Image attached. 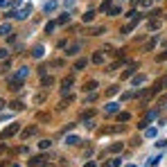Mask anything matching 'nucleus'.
<instances>
[{"label":"nucleus","mask_w":167,"mask_h":167,"mask_svg":"<svg viewBox=\"0 0 167 167\" xmlns=\"http://www.w3.org/2000/svg\"><path fill=\"white\" fill-rule=\"evenodd\" d=\"M16 133H20V124H9V127H7L5 131L0 133V138H2V140H7V138L16 136Z\"/></svg>","instance_id":"obj_1"},{"label":"nucleus","mask_w":167,"mask_h":167,"mask_svg":"<svg viewBox=\"0 0 167 167\" xmlns=\"http://www.w3.org/2000/svg\"><path fill=\"white\" fill-rule=\"evenodd\" d=\"M36 133H39V127H36V124H30V127H25L23 131H20V138L27 140V138H34Z\"/></svg>","instance_id":"obj_2"},{"label":"nucleus","mask_w":167,"mask_h":167,"mask_svg":"<svg viewBox=\"0 0 167 167\" xmlns=\"http://www.w3.org/2000/svg\"><path fill=\"white\" fill-rule=\"evenodd\" d=\"M72 84H75V77H72V75H70V77H66V79L61 81V93H68Z\"/></svg>","instance_id":"obj_3"},{"label":"nucleus","mask_w":167,"mask_h":167,"mask_svg":"<svg viewBox=\"0 0 167 167\" xmlns=\"http://www.w3.org/2000/svg\"><path fill=\"white\" fill-rule=\"evenodd\" d=\"M27 75H30V68H27V66H23V68H18V72H16V75H14V79L23 81V79H25Z\"/></svg>","instance_id":"obj_4"},{"label":"nucleus","mask_w":167,"mask_h":167,"mask_svg":"<svg viewBox=\"0 0 167 167\" xmlns=\"http://www.w3.org/2000/svg\"><path fill=\"white\" fill-rule=\"evenodd\" d=\"M30 14H32V7L27 5V7H23V9H18V11H16L14 16H16V18H20V20H23V18H27Z\"/></svg>","instance_id":"obj_5"},{"label":"nucleus","mask_w":167,"mask_h":167,"mask_svg":"<svg viewBox=\"0 0 167 167\" xmlns=\"http://www.w3.org/2000/svg\"><path fill=\"white\" fill-rule=\"evenodd\" d=\"M45 160H48L45 156H34L30 160V167H41V165H45Z\"/></svg>","instance_id":"obj_6"},{"label":"nucleus","mask_w":167,"mask_h":167,"mask_svg":"<svg viewBox=\"0 0 167 167\" xmlns=\"http://www.w3.org/2000/svg\"><path fill=\"white\" fill-rule=\"evenodd\" d=\"M54 9H56V0H48L45 5H43V11H45V14H52Z\"/></svg>","instance_id":"obj_7"},{"label":"nucleus","mask_w":167,"mask_h":167,"mask_svg":"<svg viewBox=\"0 0 167 167\" xmlns=\"http://www.w3.org/2000/svg\"><path fill=\"white\" fill-rule=\"evenodd\" d=\"M43 54H45V48H43V45H36L34 50H32V56H34V59H41Z\"/></svg>","instance_id":"obj_8"},{"label":"nucleus","mask_w":167,"mask_h":167,"mask_svg":"<svg viewBox=\"0 0 167 167\" xmlns=\"http://www.w3.org/2000/svg\"><path fill=\"white\" fill-rule=\"evenodd\" d=\"M54 84V77L50 75H41V86H52Z\"/></svg>","instance_id":"obj_9"},{"label":"nucleus","mask_w":167,"mask_h":167,"mask_svg":"<svg viewBox=\"0 0 167 167\" xmlns=\"http://www.w3.org/2000/svg\"><path fill=\"white\" fill-rule=\"evenodd\" d=\"M77 52H79V43H72V45H68V50H66V54L68 56H75Z\"/></svg>","instance_id":"obj_10"},{"label":"nucleus","mask_w":167,"mask_h":167,"mask_svg":"<svg viewBox=\"0 0 167 167\" xmlns=\"http://www.w3.org/2000/svg\"><path fill=\"white\" fill-rule=\"evenodd\" d=\"M117 108H120L117 102H108V104H106V113H117Z\"/></svg>","instance_id":"obj_11"},{"label":"nucleus","mask_w":167,"mask_h":167,"mask_svg":"<svg viewBox=\"0 0 167 167\" xmlns=\"http://www.w3.org/2000/svg\"><path fill=\"white\" fill-rule=\"evenodd\" d=\"M9 106H11V111H20V108H23V102H20V99H14Z\"/></svg>","instance_id":"obj_12"},{"label":"nucleus","mask_w":167,"mask_h":167,"mask_svg":"<svg viewBox=\"0 0 167 167\" xmlns=\"http://www.w3.org/2000/svg\"><path fill=\"white\" fill-rule=\"evenodd\" d=\"M68 20H70V18H68V14H61L59 18H56V25H66Z\"/></svg>","instance_id":"obj_13"},{"label":"nucleus","mask_w":167,"mask_h":167,"mask_svg":"<svg viewBox=\"0 0 167 167\" xmlns=\"http://www.w3.org/2000/svg\"><path fill=\"white\" fill-rule=\"evenodd\" d=\"M9 32H11V25H9V23H5V25H0V34H9Z\"/></svg>","instance_id":"obj_14"},{"label":"nucleus","mask_w":167,"mask_h":167,"mask_svg":"<svg viewBox=\"0 0 167 167\" xmlns=\"http://www.w3.org/2000/svg\"><path fill=\"white\" fill-rule=\"evenodd\" d=\"M66 142H68V145H79L81 140H79L77 136H68V138H66Z\"/></svg>","instance_id":"obj_15"},{"label":"nucleus","mask_w":167,"mask_h":167,"mask_svg":"<svg viewBox=\"0 0 167 167\" xmlns=\"http://www.w3.org/2000/svg\"><path fill=\"white\" fill-rule=\"evenodd\" d=\"M149 32H151V30H158V27H160V20H149Z\"/></svg>","instance_id":"obj_16"},{"label":"nucleus","mask_w":167,"mask_h":167,"mask_svg":"<svg viewBox=\"0 0 167 167\" xmlns=\"http://www.w3.org/2000/svg\"><path fill=\"white\" fill-rule=\"evenodd\" d=\"M84 68H86V59H79L75 63V70H84Z\"/></svg>","instance_id":"obj_17"},{"label":"nucleus","mask_w":167,"mask_h":167,"mask_svg":"<svg viewBox=\"0 0 167 167\" xmlns=\"http://www.w3.org/2000/svg\"><path fill=\"white\" fill-rule=\"evenodd\" d=\"M145 79H147L145 75H138L136 79H133V86H140V84H145Z\"/></svg>","instance_id":"obj_18"},{"label":"nucleus","mask_w":167,"mask_h":167,"mask_svg":"<svg viewBox=\"0 0 167 167\" xmlns=\"http://www.w3.org/2000/svg\"><path fill=\"white\" fill-rule=\"evenodd\" d=\"M93 18H95V11H86V14H84V23H91Z\"/></svg>","instance_id":"obj_19"},{"label":"nucleus","mask_w":167,"mask_h":167,"mask_svg":"<svg viewBox=\"0 0 167 167\" xmlns=\"http://www.w3.org/2000/svg\"><path fill=\"white\" fill-rule=\"evenodd\" d=\"M36 120H39V122H48V120H50V115H48V113H39Z\"/></svg>","instance_id":"obj_20"},{"label":"nucleus","mask_w":167,"mask_h":167,"mask_svg":"<svg viewBox=\"0 0 167 167\" xmlns=\"http://www.w3.org/2000/svg\"><path fill=\"white\" fill-rule=\"evenodd\" d=\"M145 136H147V138H156V129H145Z\"/></svg>","instance_id":"obj_21"},{"label":"nucleus","mask_w":167,"mask_h":167,"mask_svg":"<svg viewBox=\"0 0 167 167\" xmlns=\"http://www.w3.org/2000/svg\"><path fill=\"white\" fill-rule=\"evenodd\" d=\"M54 27H56V23H48V25H45V32H48V34H52V32H54Z\"/></svg>","instance_id":"obj_22"},{"label":"nucleus","mask_w":167,"mask_h":167,"mask_svg":"<svg viewBox=\"0 0 167 167\" xmlns=\"http://www.w3.org/2000/svg\"><path fill=\"white\" fill-rule=\"evenodd\" d=\"M160 160V156H154V158H149L147 160V167H151V165H156V163Z\"/></svg>","instance_id":"obj_23"},{"label":"nucleus","mask_w":167,"mask_h":167,"mask_svg":"<svg viewBox=\"0 0 167 167\" xmlns=\"http://www.w3.org/2000/svg\"><path fill=\"white\" fill-rule=\"evenodd\" d=\"M39 147H41V149H50V140H41Z\"/></svg>","instance_id":"obj_24"},{"label":"nucleus","mask_w":167,"mask_h":167,"mask_svg":"<svg viewBox=\"0 0 167 167\" xmlns=\"http://www.w3.org/2000/svg\"><path fill=\"white\" fill-rule=\"evenodd\" d=\"M7 70H9V61H7V63H2V66H0V75H5Z\"/></svg>","instance_id":"obj_25"},{"label":"nucleus","mask_w":167,"mask_h":167,"mask_svg":"<svg viewBox=\"0 0 167 167\" xmlns=\"http://www.w3.org/2000/svg\"><path fill=\"white\" fill-rule=\"evenodd\" d=\"M117 120H120V122H127V120H129V113H120V115H117Z\"/></svg>","instance_id":"obj_26"},{"label":"nucleus","mask_w":167,"mask_h":167,"mask_svg":"<svg viewBox=\"0 0 167 167\" xmlns=\"http://www.w3.org/2000/svg\"><path fill=\"white\" fill-rule=\"evenodd\" d=\"M117 91H120V88H117V86H111V88H108V91H106V95H115Z\"/></svg>","instance_id":"obj_27"},{"label":"nucleus","mask_w":167,"mask_h":167,"mask_svg":"<svg viewBox=\"0 0 167 167\" xmlns=\"http://www.w3.org/2000/svg\"><path fill=\"white\" fill-rule=\"evenodd\" d=\"M108 7H111V0H104V2H102V11H106Z\"/></svg>","instance_id":"obj_28"},{"label":"nucleus","mask_w":167,"mask_h":167,"mask_svg":"<svg viewBox=\"0 0 167 167\" xmlns=\"http://www.w3.org/2000/svg\"><path fill=\"white\" fill-rule=\"evenodd\" d=\"M93 88H95V81H88L86 86H84V91H93Z\"/></svg>","instance_id":"obj_29"},{"label":"nucleus","mask_w":167,"mask_h":167,"mask_svg":"<svg viewBox=\"0 0 167 167\" xmlns=\"http://www.w3.org/2000/svg\"><path fill=\"white\" fill-rule=\"evenodd\" d=\"M93 61H95V63H102V61H104V56H102V54H95V56H93Z\"/></svg>","instance_id":"obj_30"},{"label":"nucleus","mask_w":167,"mask_h":167,"mask_svg":"<svg viewBox=\"0 0 167 167\" xmlns=\"http://www.w3.org/2000/svg\"><path fill=\"white\" fill-rule=\"evenodd\" d=\"M111 165H113V167H120V165H122V158H115V160H111Z\"/></svg>","instance_id":"obj_31"},{"label":"nucleus","mask_w":167,"mask_h":167,"mask_svg":"<svg viewBox=\"0 0 167 167\" xmlns=\"http://www.w3.org/2000/svg\"><path fill=\"white\" fill-rule=\"evenodd\" d=\"M156 59H158V61H165V59H167V52H160V54H158Z\"/></svg>","instance_id":"obj_32"},{"label":"nucleus","mask_w":167,"mask_h":167,"mask_svg":"<svg viewBox=\"0 0 167 167\" xmlns=\"http://www.w3.org/2000/svg\"><path fill=\"white\" fill-rule=\"evenodd\" d=\"M151 5V0H140V7H149Z\"/></svg>","instance_id":"obj_33"},{"label":"nucleus","mask_w":167,"mask_h":167,"mask_svg":"<svg viewBox=\"0 0 167 167\" xmlns=\"http://www.w3.org/2000/svg\"><path fill=\"white\" fill-rule=\"evenodd\" d=\"M5 56H7V50L2 48V50H0V59H5Z\"/></svg>","instance_id":"obj_34"},{"label":"nucleus","mask_w":167,"mask_h":167,"mask_svg":"<svg viewBox=\"0 0 167 167\" xmlns=\"http://www.w3.org/2000/svg\"><path fill=\"white\" fill-rule=\"evenodd\" d=\"M158 104H167V95H163V97H160V102H158Z\"/></svg>","instance_id":"obj_35"},{"label":"nucleus","mask_w":167,"mask_h":167,"mask_svg":"<svg viewBox=\"0 0 167 167\" xmlns=\"http://www.w3.org/2000/svg\"><path fill=\"white\" fill-rule=\"evenodd\" d=\"M0 167H11V165H9V160H2V163H0Z\"/></svg>","instance_id":"obj_36"},{"label":"nucleus","mask_w":167,"mask_h":167,"mask_svg":"<svg viewBox=\"0 0 167 167\" xmlns=\"http://www.w3.org/2000/svg\"><path fill=\"white\" fill-rule=\"evenodd\" d=\"M9 5V0H0V7H7Z\"/></svg>","instance_id":"obj_37"},{"label":"nucleus","mask_w":167,"mask_h":167,"mask_svg":"<svg viewBox=\"0 0 167 167\" xmlns=\"http://www.w3.org/2000/svg\"><path fill=\"white\" fill-rule=\"evenodd\" d=\"M5 151H7V147H5V145H0V156H2Z\"/></svg>","instance_id":"obj_38"},{"label":"nucleus","mask_w":167,"mask_h":167,"mask_svg":"<svg viewBox=\"0 0 167 167\" xmlns=\"http://www.w3.org/2000/svg\"><path fill=\"white\" fill-rule=\"evenodd\" d=\"M86 167H95V163H86Z\"/></svg>","instance_id":"obj_39"},{"label":"nucleus","mask_w":167,"mask_h":167,"mask_svg":"<svg viewBox=\"0 0 167 167\" xmlns=\"http://www.w3.org/2000/svg\"><path fill=\"white\" fill-rule=\"evenodd\" d=\"M2 106H5V102H2V99H0V108H2Z\"/></svg>","instance_id":"obj_40"},{"label":"nucleus","mask_w":167,"mask_h":167,"mask_svg":"<svg viewBox=\"0 0 167 167\" xmlns=\"http://www.w3.org/2000/svg\"><path fill=\"white\" fill-rule=\"evenodd\" d=\"M129 167H136V165H129Z\"/></svg>","instance_id":"obj_41"}]
</instances>
